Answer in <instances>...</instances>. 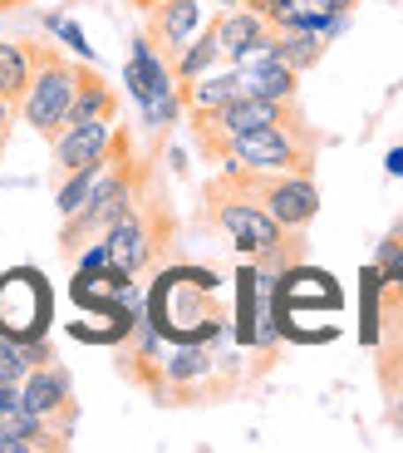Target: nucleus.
Returning <instances> with one entry per match:
<instances>
[{
	"mask_svg": "<svg viewBox=\"0 0 403 453\" xmlns=\"http://www.w3.org/2000/svg\"><path fill=\"white\" fill-rule=\"evenodd\" d=\"M113 148V119H94V124H69L55 134V168L59 173H79L99 163Z\"/></svg>",
	"mask_w": 403,
	"mask_h": 453,
	"instance_id": "nucleus-8",
	"label": "nucleus"
},
{
	"mask_svg": "<svg viewBox=\"0 0 403 453\" xmlns=\"http://www.w3.org/2000/svg\"><path fill=\"white\" fill-rule=\"evenodd\" d=\"M99 242H103V251H109V272L128 276V281L143 272L148 261H153V251H157L153 226H148V217H143V203H138L128 217H118Z\"/></svg>",
	"mask_w": 403,
	"mask_h": 453,
	"instance_id": "nucleus-7",
	"label": "nucleus"
},
{
	"mask_svg": "<svg viewBox=\"0 0 403 453\" xmlns=\"http://www.w3.org/2000/svg\"><path fill=\"white\" fill-rule=\"evenodd\" d=\"M310 138H305L300 119L295 124H266L232 134L222 143V158L232 173H310Z\"/></svg>",
	"mask_w": 403,
	"mask_h": 453,
	"instance_id": "nucleus-3",
	"label": "nucleus"
},
{
	"mask_svg": "<svg viewBox=\"0 0 403 453\" xmlns=\"http://www.w3.org/2000/svg\"><path fill=\"white\" fill-rule=\"evenodd\" d=\"M128 89H133L138 104L163 99V94L178 89V80H172L168 59L153 50V40H148V35H138V40H133V59H128Z\"/></svg>",
	"mask_w": 403,
	"mask_h": 453,
	"instance_id": "nucleus-11",
	"label": "nucleus"
},
{
	"mask_svg": "<svg viewBox=\"0 0 403 453\" xmlns=\"http://www.w3.org/2000/svg\"><path fill=\"white\" fill-rule=\"evenodd\" d=\"M212 30H217V45H222V55L236 65V59L247 55V50L256 45V40L270 30V25L261 20V15L251 11V5H232V11H222V20H217Z\"/></svg>",
	"mask_w": 403,
	"mask_h": 453,
	"instance_id": "nucleus-13",
	"label": "nucleus"
},
{
	"mask_svg": "<svg viewBox=\"0 0 403 453\" xmlns=\"http://www.w3.org/2000/svg\"><path fill=\"white\" fill-rule=\"evenodd\" d=\"M217 276L212 272H168L153 286V330L172 340H207L217 326H222V311L212 306Z\"/></svg>",
	"mask_w": 403,
	"mask_h": 453,
	"instance_id": "nucleus-2",
	"label": "nucleus"
},
{
	"mask_svg": "<svg viewBox=\"0 0 403 453\" xmlns=\"http://www.w3.org/2000/svg\"><path fill=\"white\" fill-rule=\"evenodd\" d=\"M217 59H222V45H217V30H207L197 40V45H182L178 50V59H172V80L178 84H187V80H197V74H207V69L217 65Z\"/></svg>",
	"mask_w": 403,
	"mask_h": 453,
	"instance_id": "nucleus-18",
	"label": "nucleus"
},
{
	"mask_svg": "<svg viewBox=\"0 0 403 453\" xmlns=\"http://www.w3.org/2000/svg\"><path fill=\"white\" fill-rule=\"evenodd\" d=\"M20 404L55 424L59 409H69V374L59 365H30L20 380Z\"/></svg>",
	"mask_w": 403,
	"mask_h": 453,
	"instance_id": "nucleus-10",
	"label": "nucleus"
},
{
	"mask_svg": "<svg viewBox=\"0 0 403 453\" xmlns=\"http://www.w3.org/2000/svg\"><path fill=\"white\" fill-rule=\"evenodd\" d=\"M138 109H143V128H148V134H168V128L182 119V99H178V89L163 94V99L138 104Z\"/></svg>",
	"mask_w": 403,
	"mask_h": 453,
	"instance_id": "nucleus-20",
	"label": "nucleus"
},
{
	"mask_svg": "<svg viewBox=\"0 0 403 453\" xmlns=\"http://www.w3.org/2000/svg\"><path fill=\"white\" fill-rule=\"evenodd\" d=\"M178 99H182V113H212L222 109L226 99H236V69H226V74H197V80L178 84Z\"/></svg>",
	"mask_w": 403,
	"mask_h": 453,
	"instance_id": "nucleus-15",
	"label": "nucleus"
},
{
	"mask_svg": "<svg viewBox=\"0 0 403 453\" xmlns=\"http://www.w3.org/2000/svg\"><path fill=\"white\" fill-rule=\"evenodd\" d=\"M103 163H109V153H103L99 163H89V168H79V173H65V188H59V197H55V207H59V217H74L79 207L89 203V193H94V182L103 178Z\"/></svg>",
	"mask_w": 403,
	"mask_h": 453,
	"instance_id": "nucleus-19",
	"label": "nucleus"
},
{
	"mask_svg": "<svg viewBox=\"0 0 403 453\" xmlns=\"http://www.w3.org/2000/svg\"><path fill=\"white\" fill-rule=\"evenodd\" d=\"M222 178L232 182L236 193L256 197V203L266 207L285 232L310 226L315 212H320V193H315L310 173H232V168H226Z\"/></svg>",
	"mask_w": 403,
	"mask_h": 453,
	"instance_id": "nucleus-6",
	"label": "nucleus"
},
{
	"mask_svg": "<svg viewBox=\"0 0 403 453\" xmlns=\"http://www.w3.org/2000/svg\"><path fill=\"white\" fill-rule=\"evenodd\" d=\"M217 5H222V11H232V5H247V0H217Z\"/></svg>",
	"mask_w": 403,
	"mask_h": 453,
	"instance_id": "nucleus-25",
	"label": "nucleus"
},
{
	"mask_svg": "<svg viewBox=\"0 0 403 453\" xmlns=\"http://www.w3.org/2000/svg\"><path fill=\"white\" fill-rule=\"evenodd\" d=\"M389 173H403V148H393V153H389Z\"/></svg>",
	"mask_w": 403,
	"mask_h": 453,
	"instance_id": "nucleus-24",
	"label": "nucleus"
},
{
	"mask_svg": "<svg viewBox=\"0 0 403 453\" xmlns=\"http://www.w3.org/2000/svg\"><path fill=\"white\" fill-rule=\"evenodd\" d=\"M212 217H217V226H222L236 247L247 251V257H261L266 266L285 251V226H280L256 197L236 193L226 178L212 182Z\"/></svg>",
	"mask_w": 403,
	"mask_h": 453,
	"instance_id": "nucleus-5",
	"label": "nucleus"
},
{
	"mask_svg": "<svg viewBox=\"0 0 403 453\" xmlns=\"http://www.w3.org/2000/svg\"><path fill=\"white\" fill-rule=\"evenodd\" d=\"M113 109H118V99H113V89L99 80V69H79V89H74V104H69V113H65V128L69 124H94V119H113Z\"/></svg>",
	"mask_w": 403,
	"mask_h": 453,
	"instance_id": "nucleus-14",
	"label": "nucleus"
},
{
	"mask_svg": "<svg viewBox=\"0 0 403 453\" xmlns=\"http://www.w3.org/2000/svg\"><path fill=\"white\" fill-rule=\"evenodd\" d=\"M15 5H25V0H0V11H15Z\"/></svg>",
	"mask_w": 403,
	"mask_h": 453,
	"instance_id": "nucleus-26",
	"label": "nucleus"
},
{
	"mask_svg": "<svg viewBox=\"0 0 403 453\" xmlns=\"http://www.w3.org/2000/svg\"><path fill=\"white\" fill-rule=\"evenodd\" d=\"M359 0H310V11H320V15H349Z\"/></svg>",
	"mask_w": 403,
	"mask_h": 453,
	"instance_id": "nucleus-22",
	"label": "nucleus"
},
{
	"mask_svg": "<svg viewBox=\"0 0 403 453\" xmlns=\"http://www.w3.org/2000/svg\"><path fill=\"white\" fill-rule=\"evenodd\" d=\"M11 128H15V104H11V99H0V148H5Z\"/></svg>",
	"mask_w": 403,
	"mask_h": 453,
	"instance_id": "nucleus-23",
	"label": "nucleus"
},
{
	"mask_svg": "<svg viewBox=\"0 0 403 453\" xmlns=\"http://www.w3.org/2000/svg\"><path fill=\"white\" fill-rule=\"evenodd\" d=\"M30 69H34V55L30 45H15V40H0V99L20 104L25 89H30Z\"/></svg>",
	"mask_w": 403,
	"mask_h": 453,
	"instance_id": "nucleus-16",
	"label": "nucleus"
},
{
	"mask_svg": "<svg viewBox=\"0 0 403 453\" xmlns=\"http://www.w3.org/2000/svg\"><path fill=\"white\" fill-rule=\"evenodd\" d=\"M320 55H325V35H315V30H276V59L285 69L305 74L310 65H320Z\"/></svg>",
	"mask_w": 403,
	"mask_h": 453,
	"instance_id": "nucleus-17",
	"label": "nucleus"
},
{
	"mask_svg": "<svg viewBox=\"0 0 403 453\" xmlns=\"http://www.w3.org/2000/svg\"><path fill=\"white\" fill-rule=\"evenodd\" d=\"M236 94H256V99L295 104V94H300V74H295V69H285L280 59H266V65H241V69H236Z\"/></svg>",
	"mask_w": 403,
	"mask_h": 453,
	"instance_id": "nucleus-12",
	"label": "nucleus"
},
{
	"mask_svg": "<svg viewBox=\"0 0 403 453\" xmlns=\"http://www.w3.org/2000/svg\"><path fill=\"white\" fill-rule=\"evenodd\" d=\"M133 5H138V11H153V5H157V0H133Z\"/></svg>",
	"mask_w": 403,
	"mask_h": 453,
	"instance_id": "nucleus-28",
	"label": "nucleus"
},
{
	"mask_svg": "<svg viewBox=\"0 0 403 453\" xmlns=\"http://www.w3.org/2000/svg\"><path fill=\"white\" fill-rule=\"evenodd\" d=\"M138 207V163L128 158V138L113 134L109 163H103V178L94 182L89 203L79 207L74 217H65V251H79L84 242H99L118 217H128Z\"/></svg>",
	"mask_w": 403,
	"mask_h": 453,
	"instance_id": "nucleus-1",
	"label": "nucleus"
},
{
	"mask_svg": "<svg viewBox=\"0 0 403 453\" xmlns=\"http://www.w3.org/2000/svg\"><path fill=\"white\" fill-rule=\"evenodd\" d=\"M163 370H168V380H172V385H187V380L207 374V355H202L197 345H182V350L172 355V360L163 365Z\"/></svg>",
	"mask_w": 403,
	"mask_h": 453,
	"instance_id": "nucleus-21",
	"label": "nucleus"
},
{
	"mask_svg": "<svg viewBox=\"0 0 403 453\" xmlns=\"http://www.w3.org/2000/svg\"><path fill=\"white\" fill-rule=\"evenodd\" d=\"M30 55H34V69H30V89L20 99V119L40 138L55 143V134L65 128L69 104H74V89H79V65H69L65 55H55L45 45H30Z\"/></svg>",
	"mask_w": 403,
	"mask_h": 453,
	"instance_id": "nucleus-4",
	"label": "nucleus"
},
{
	"mask_svg": "<svg viewBox=\"0 0 403 453\" xmlns=\"http://www.w3.org/2000/svg\"><path fill=\"white\" fill-rule=\"evenodd\" d=\"M148 15V40L157 45L163 59H178V50L192 40V30L202 25V5L197 0H157Z\"/></svg>",
	"mask_w": 403,
	"mask_h": 453,
	"instance_id": "nucleus-9",
	"label": "nucleus"
},
{
	"mask_svg": "<svg viewBox=\"0 0 403 453\" xmlns=\"http://www.w3.org/2000/svg\"><path fill=\"white\" fill-rule=\"evenodd\" d=\"M393 414H399V424H403V395H399V399H393Z\"/></svg>",
	"mask_w": 403,
	"mask_h": 453,
	"instance_id": "nucleus-27",
	"label": "nucleus"
}]
</instances>
